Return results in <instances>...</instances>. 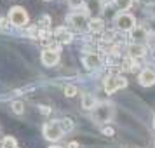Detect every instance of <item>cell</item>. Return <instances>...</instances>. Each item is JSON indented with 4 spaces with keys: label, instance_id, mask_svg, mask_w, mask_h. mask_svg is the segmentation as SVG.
Instances as JSON below:
<instances>
[{
    "label": "cell",
    "instance_id": "6da1fadb",
    "mask_svg": "<svg viewBox=\"0 0 155 148\" xmlns=\"http://www.w3.org/2000/svg\"><path fill=\"white\" fill-rule=\"evenodd\" d=\"M113 115H115V110H113V105L112 103H98V105L94 106L91 110V119L96 122V124H108L110 120L113 119Z\"/></svg>",
    "mask_w": 155,
    "mask_h": 148
},
{
    "label": "cell",
    "instance_id": "7a4b0ae2",
    "mask_svg": "<svg viewBox=\"0 0 155 148\" xmlns=\"http://www.w3.org/2000/svg\"><path fill=\"white\" fill-rule=\"evenodd\" d=\"M42 133H44V138L47 141H58V140L63 138L64 129H63V126H61L59 120H51V122H47V124L44 126Z\"/></svg>",
    "mask_w": 155,
    "mask_h": 148
},
{
    "label": "cell",
    "instance_id": "3957f363",
    "mask_svg": "<svg viewBox=\"0 0 155 148\" xmlns=\"http://www.w3.org/2000/svg\"><path fill=\"white\" fill-rule=\"evenodd\" d=\"M66 23L73 30H77V31H85V28L89 26V16L85 14V12L75 11V12H71V14L66 16Z\"/></svg>",
    "mask_w": 155,
    "mask_h": 148
},
{
    "label": "cell",
    "instance_id": "277c9868",
    "mask_svg": "<svg viewBox=\"0 0 155 148\" xmlns=\"http://www.w3.org/2000/svg\"><path fill=\"white\" fill-rule=\"evenodd\" d=\"M9 21H11V25H14L18 28H23L28 23V12L19 5H14L9 11Z\"/></svg>",
    "mask_w": 155,
    "mask_h": 148
},
{
    "label": "cell",
    "instance_id": "5b68a950",
    "mask_svg": "<svg viewBox=\"0 0 155 148\" xmlns=\"http://www.w3.org/2000/svg\"><path fill=\"white\" fill-rule=\"evenodd\" d=\"M127 85V80L124 77H120V75H108L105 78V92L106 94H113L115 91H119V89H124Z\"/></svg>",
    "mask_w": 155,
    "mask_h": 148
},
{
    "label": "cell",
    "instance_id": "8992f818",
    "mask_svg": "<svg viewBox=\"0 0 155 148\" xmlns=\"http://www.w3.org/2000/svg\"><path fill=\"white\" fill-rule=\"evenodd\" d=\"M115 26H117L120 31H131V30L136 26V19H134L133 14L120 12V14L115 18Z\"/></svg>",
    "mask_w": 155,
    "mask_h": 148
},
{
    "label": "cell",
    "instance_id": "52a82bcc",
    "mask_svg": "<svg viewBox=\"0 0 155 148\" xmlns=\"http://www.w3.org/2000/svg\"><path fill=\"white\" fill-rule=\"evenodd\" d=\"M40 59H42L44 66H54V64L59 63V51H54V49H45L42 51V56H40Z\"/></svg>",
    "mask_w": 155,
    "mask_h": 148
},
{
    "label": "cell",
    "instance_id": "ba28073f",
    "mask_svg": "<svg viewBox=\"0 0 155 148\" xmlns=\"http://www.w3.org/2000/svg\"><path fill=\"white\" fill-rule=\"evenodd\" d=\"M138 82H140V85H143V87L153 85L155 84V70H152V68L141 70V73L138 75Z\"/></svg>",
    "mask_w": 155,
    "mask_h": 148
},
{
    "label": "cell",
    "instance_id": "9c48e42d",
    "mask_svg": "<svg viewBox=\"0 0 155 148\" xmlns=\"http://www.w3.org/2000/svg\"><path fill=\"white\" fill-rule=\"evenodd\" d=\"M82 63H84L85 68H89V70H94V68L101 66V58H99L96 52H89V54L82 56Z\"/></svg>",
    "mask_w": 155,
    "mask_h": 148
},
{
    "label": "cell",
    "instance_id": "30bf717a",
    "mask_svg": "<svg viewBox=\"0 0 155 148\" xmlns=\"http://www.w3.org/2000/svg\"><path fill=\"white\" fill-rule=\"evenodd\" d=\"M84 7H85V14L87 16H92L91 19L98 18L99 11H101V2L99 0H84Z\"/></svg>",
    "mask_w": 155,
    "mask_h": 148
},
{
    "label": "cell",
    "instance_id": "8fae6325",
    "mask_svg": "<svg viewBox=\"0 0 155 148\" xmlns=\"http://www.w3.org/2000/svg\"><path fill=\"white\" fill-rule=\"evenodd\" d=\"M129 33H131L133 44H141L143 40H147L148 38V33H147V28H145V26H138V25H136Z\"/></svg>",
    "mask_w": 155,
    "mask_h": 148
},
{
    "label": "cell",
    "instance_id": "7c38bea8",
    "mask_svg": "<svg viewBox=\"0 0 155 148\" xmlns=\"http://www.w3.org/2000/svg\"><path fill=\"white\" fill-rule=\"evenodd\" d=\"M127 54L133 58V59H140V58H143L147 54V47L143 44H131L127 47Z\"/></svg>",
    "mask_w": 155,
    "mask_h": 148
},
{
    "label": "cell",
    "instance_id": "4fadbf2b",
    "mask_svg": "<svg viewBox=\"0 0 155 148\" xmlns=\"http://www.w3.org/2000/svg\"><path fill=\"white\" fill-rule=\"evenodd\" d=\"M89 31L92 33H103L105 31V21L101 18H94V19H89V26H87Z\"/></svg>",
    "mask_w": 155,
    "mask_h": 148
},
{
    "label": "cell",
    "instance_id": "5bb4252c",
    "mask_svg": "<svg viewBox=\"0 0 155 148\" xmlns=\"http://www.w3.org/2000/svg\"><path fill=\"white\" fill-rule=\"evenodd\" d=\"M54 35H56V40H58V42H61V44H70L71 38H73L70 31H68L66 28H63V26H61V28H58Z\"/></svg>",
    "mask_w": 155,
    "mask_h": 148
},
{
    "label": "cell",
    "instance_id": "9a60e30c",
    "mask_svg": "<svg viewBox=\"0 0 155 148\" xmlns=\"http://www.w3.org/2000/svg\"><path fill=\"white\" fill-rule=\"evenodd\" d=\"M96 105H98V99L94 98L92 94H89V92L82 94V108L84 110H92Z\"/></svg>",
    "mask_w": 155,
    "mask_h": 148
},
{
    "label": "cell",
    "instance_id": "2e32d148",
    "mask_svg": "<svg viewBox=\"0 0 155 148\" xmlns=\"http://www.w3.org/2000/svg\"><path fill=\"white\" fill-rule=\"evenodd\" d=\"M131 5H133V0H115V7L120 11H127L131 9Z\"/></svg>",
    "mask_w": 155,
    "mask_h": 148
},
{
    "label": "cell",
    "instance_id": "e0dca14e",
    "mask_svg": "<svg viewBox=\"0 0 155 148\" xmlns=\"http://www.w3.org/2000/svg\"><path fill=\"white\" fill-rule=\"evenodd\" d=\"M11 108H12V112H14L16 115H21V113L25 112V105H23V101H12Z\"/></svg>",
    "mask_w": 155,
    "mask_h": 148
},
{
    "label": "cell",
    "instance_id": "ac0fdd59",
    "mask_svg": "<svg viewBox=\"0 0 155 148\" xmlns=\"http://www.w3.org/2000/svg\"><path fill=\"white\" fill-rule=\"evenodd\" d=\"M2 146L4 148H14V146H18V143H16V140L12 136H5L4 141H2Z\"/></svg>",
    "mask_w": 155,
    "mask_h": 148
},
{
    "label": "cell",
    "instance_id": "d6986e66",
    "mask_svg": "<svg viewBox=\"0 0 155 148\" xmlns=\"http://www.w3.org/2000/svg\"><path fill=\"white\" fill-rule=\"evenodd\" d=\"M64 96H66V98L77 96V87H75V85H66V87H64Z\"/></svg>",
    "mask_w": 155,
    "mask_h": 148
},
{
    "label": "cell",
    "instance_id": "ffe728a7",
    "mask_svg": "<svg viewBox=\"0 0 155 148\" xmlns=\"http://www.w3.org/2000/svg\"><path fill=\"white\" fill-rule=\"evenodd\" d=\"M61 126H63L64 133H66V131H70L71 127H73V124H71V120H70V119H64V120H61Z\"/></svg>",
    "mask_w": 155,
    "mask_h": 148
},
{
    "label": "cell",
    "instance_id": "44dd1931",
    "mask_svg": "<svg viewBox=\"0 0 155 148\" xmlns=\"http://www.w3.org/2000/svg\"><path fill=\"white\" fill-rule=\"evenodd\" d=\"M70 5L71 7H80V5H84V0H70Z\"/></svg>",
    "mask_w": 155,
    "mask_h": 148
},
{
    "label": "cell",
    "instance_id": "7402d4cb",
    "mask_svg": "<svg viewBox=\"0 0 155 148\" xmlns=\"http://www.w3.org/2000/svg\"><path fill=\"white\" fill-rule=\"evenodd\" d=\"M103 12H105V18H113V12H112V7L110 5L103 9Z\"/></svg>",
    "mask_w": 155,
    "mask_h": 148
},
{
    "label": "cell",
    "instance_id": "603a6c76",
    "mask_svg": "<svg viewBox=\"0 0 155 148\" xmlns=\"http://www.w3.org/2000/svg\"><path fill=\"white\" fill-rule=\"evenodd\" d=\"M51 110H49V106H40V113H44V115H47Z\"/></svg>",
    "mask_w": 155,
    "mask_h": 148
},
{
    "label": "cell",
    "instance_id": "cb8c5ba5",
    "mask_svg": "<svg viewBox=\"0 0 155 148\" xmlns=\"http://www.w3.org/2000/svg\"><path fill=\"white\" fill-rule=\"evenodd\" d=\"M141 4H145V5H153L155 4V0H140Z\"/></svg>",
    "mask_w": 155,
    "mask_h": 148
},
{
    "label": "cell",
    "instance_id": "d4e9b609",
    "mask_svg": "<svg viewBox=\"0 0 155 148\" xmlns=\"http://www.w3.org/2000/svg\"><path fill=\"white\" fill-rule=\"evenodd\" d=\"M78 146V145H77V143H75V141H73V143H70V145H68V148H77Z\"/></svg>",
    "mask_w": 155,
    "mask_h": 148
},
{
    "label": "cell",
    "instance_id": "484cf974",
    "mask_svg": "<svg viewBox=\"0 0 155 148\" xmlns=\"http://www.w3.org/2000/svg\"><path fill=\"white\" fill-rule=\"evenodd\" d=\"M49 148H64V146H59V145H52V146H49Z\"/></svg>",
    "mask_w": 155,
    "mask_h": 148
},
{
    "label": "cell",
    "instance_id": "4316f807",
    "mask_svg": "<svg viewBox=\"0 0 155 148\" xmlns=\"http://www.w3.org/2000/svg\"><path fill=\"white\" fill-rule=\"evenodd\" d=\"M152 126H153V129H155V117H153V122H152Z\"/></svg>",
    "mask_w": 155,
    "mask_h": 148
},
{
    "label": "cell",
    "instance_id": "83f0119b",
    "mask_svg": "<svg viewBox=\"0 0 155 148\" xmlns=\"http://www.w3.org/2000/svg\"><path fill=\"white\" fill-rule=\"evenodd\" d=\"M14 148H18V146H14Z\"/></svg>",
    "mask_w": 155,
    "mask_h": 148
}]
</instances>
